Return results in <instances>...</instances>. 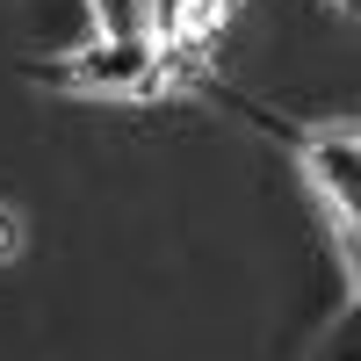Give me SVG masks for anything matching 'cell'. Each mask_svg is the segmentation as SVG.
Here are the masks:
<instances>
[{
	"label": "cell",
	"mask_w": 361,
	"mask_h": 361,
	"mask_svg": "<svg viewBox=\"0 0 361 361\" xmlns=\"http://www.w3.org/2000/svg\"><path fill=\"white\" fill-rule=\"evenodd\" d=\"M15 253H22V217L0 202V260H15Z\"/></svg>",
	"instance_id": "cell-3"
},
{
	"label": "cell",
	"mask_w": 361,
	"mask_h": 361,
	"mask_svg": "<svg viewBox=\"0 0 361 361\" xmlns=\"http://www.w3.org/2000/svg\"><path fill=\"white\" fill-rule=\"evenodd\" d=\"M238 0H173L166 22H159V37H166V58H202L209 44H217V29L231 22Z\"/></svg>",
	"instance_id": "cell-1"
},
{
	"label": "cell",
	"mask_w": 361,
	"mask_h": 361,
	"mask_svg": "<svg viewBox=\"0 0 361 361\" xmlns=\"http://www.w3.org/2000/svg\"><path fill=\"white\" fill-rule=\"evenodd\" d=\"M80 80H94V87H130V80H152V44H102V51H87Z\"/></svg>",
	"instance_id": "cell-2"
}]
</instances>
